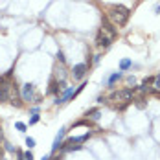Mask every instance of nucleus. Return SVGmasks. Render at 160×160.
<instances>
[{"label":"nucleus","mask_w":160,"mask_h":160,"mask_svg":"<svg viewBox=\"0 0 160 160\" xmlns=\"http://www.w3.org/2000/svg\"><path fill=\"white\" fill-rule=\"evenodd\" d=\"M64 134H66V129H61L59 132H57V136H55V140H53V145H52V151L55 153L59 147H61V144H63V138H64Z\"/></svg>","instance_id":"10"},{"label":"nucleus","mask_w":160,"mask_h":160,"mask_svg":"<svg viewBox=\"0 0 160 160\" xmlns=\"http://www.w3.org/2000/svg\"><path fill=\"white\" fill-rule=\"evenodd\" d=\"M99 109H90V111H87V118H90V120H99Z\"/></svg>","instance_id":"13"},{"label":"nucleus","mask_w":160,"mask_h":160,"mask_svg":"<svg viewBox=\"0 0 160 160\" xmlns=\"http://www.w3.org/2000/svg\"><path fill=\"white\" fill-rule=\"evenodd\" d=\"M61 90H63V85L55 79V78H52V79H50V88H48V92H50V94H59Z\"/></svg>","instance_id":"11"},{"label":"nucleus","mask_w":160,"mask_h":160,"mask_svg":"<svg viewBox=\"0 0 160 160\" xmlns=\"http://www.w3.org/2000/svg\"><path fill=\"white\" fill-rule=\"evenodd\" d=\"M4 145H6V149H8L9 153H13V151H15V149H13V145H11V144H8V142H4Z\"/></svg>","instance_id":"23"},{"label":"nucleus","mask_w":160,"mask_h":160,"mask_svg":"<svg viewBox=\"0 0 160 160\" xmlns=\"http://www.w3.org/2000/svg\"><path fill=\"white\" fill-rule=\"evenodd\" d=\"M63 153H59V155H55V157H50V160H63Z\"/></svg>","instance_id":"22"},{"label":"nucleus","mask_w":160,"mask_h":160,"mask_svg":"<svg viewBox=\"0 0 160 160\" xmlns=\"http://www.w3.org/2000/svg\"><path fill=\"white\" fill-rule=\"evenodd\" d=\"M57 59H59V61H61V63L64 64V55H63V52H61V50L57 52Z\"/></svg>","instance_id":"20"},{"label":"nucleus","mask_w":160,"mask_h":160,"mask_svg":"<svg viewBox=\"0 0 160 160\" xmlns=\"http://www.w3.org/2000/svg\"><path fill=\"white\" fill-rule=\"evenodd\" d=\"M17 157H18V160H24V153H22V151H18V153H17Z\"/></svg>","instance_id":"24"},{"label":"nucleus","mask_w":160,"mask_h":160,"mask_svg":"<svg viewBox=\"0 0 160 160\" xmlns=\"http://www.w3.org/2000/svg\"><path fill=\"white\" fill-rule=\"evenodd\" d=\"M26 145H28V147H35V140L28 136V138H26Z\"/></svg>","instance_id":"18"},{"label":"nucleus","mask_w":160,"mask_h":160,"mask_svg":"<svg viewBox=\"0 0 160 160\" xmlns=\"http://www.w3.org/2000/svg\"><path fill=\"white\" fill-rule=\"evenodd\" d=\"M120 78H122V72H114V74H112L111 78L107 79V85H109V87H112V85H114L116 81L120 79Z\"/></svg>","instance_id":"14"},{"label":"nucleus","mask_w":160,"mask_h":160,"mask_svg":"<svg viewBox=\"0 0 160 160\" xmlns=\"http://www.w3.org/2000/svg\"><path fill=\"white\" fill-rule=\"evenodd\" d=\"M99 30L105 33V35H109L112 41H114V39L118 37V30H116V26L112 24V22L109 20V18H107V17L103 18V22H101V28H99Z\"/></svg>","instance_id":"5"},{"label":"nucleus","mask_w":160,"mask_h":160,"mask_svg":"<svg viewBox=\"0 0 160 160\" xmlns=\"http://www.w3.org/2000/svg\"><path fill=\"white\" fill-rule=\"evenodd\" d=\"M15 127L18 129L20 132H24V131H26V127H28V125H26V123H22V122H17V123H15Z\"/></svg>","instance_id":"16"},{"label":"nucleus","mask_w":160,"mask_h":160,"mask_svg":"<svg viewBox=\"0 0 160 160\" xmlns=\"http://www.w3.org/2000/svg\"><path fill=\"white\" fill-rule=\"evenodd\" d=\"M136 107H140V109H144V107H145L144 98H138V99H136Z\"/></svg>","instance_id":"17"},{"label":"nucleus","mask_w":160,"mask_h":160,"mask_svg":"<svg viewBox=\"0 0 160 160\" xmlns=\"http://www.w3.org/2000/svg\"><path fill=\"white\" fill-rule=\"evenodd\" d=\"M87 70H88V66H87L85 63L76 64V66L72 68V78H74V79H83L85 74H87Z\"/></svg>","instance_id":"7"},{"label":"nucleus","mask_w":160,"mask_h":160,"mask_svg":"<svg viewBox=\"0 0 160 160\" xmlns=\"http://www.w3.org/2000/svg\"><path fill=\"white\" fill-rule=\"evenodd\" d=\"M134 92H136V88H125V90H116V92H112L109 99L111 101H123V103H131L132 101V98H134Z\"/></svg>","instance_id":"2"},{"label":"nucleus","mask_w":160,"mask_h":160,"mask_svg":"<svg viewBox=\"0 0 160 160\" xmlns=\"http://www.w3.org/2000/svg\"><path fill=\"white\" fill-rule=\"evenodd\" d=\"M37 122H39V114H33V116H32V120H30V125H35Z\"/></svg>","instance_id":"19"},{"label":"nucleus","mask_w":160,"mask_h":160,"mask_svg":"<svg viewBox=\"0 0 160 160\" xmlns=\"http://www.w3.org/2000/svg\"><path fill=\"white\" fill-rule=\"evenodd\" d=\"M131 68V59H122L120 61V70L123 72V70H129Z\"/></svg>","instance_id":"15"},{"label":"nucleus","mask_w":160,"mask_h":160,"mask_svg":"<svg viewBox=\"0 0 160 160\" xmlns=\"http://www.w3.org/2000/svg\"><path fill=\"white\" fill-rule=\"evenodd\" d=\"M2 138H4V134H2V127H0V140H2Z\"/></svg>","instance_id":"27"},{"label":"nucleus","mask_w":160,"mask_h":160,"mask_svg":"<svg viewBox=\"0 0 160 160\" xmlns=\"http://www.w3.org/2000/svg\"><path fill=\"white\" fill-rule=\"evenodd\" d=\"M155 13H160V4H157V6H155Z\"/></svg>","instance_id":"25"},{"label":"nucleus","mask_w":160,"mask_h":160,"mask_svg":"<svg viewBox=\"0 0 160 160\" xmlns=\"http://www.w3.org/2000/svg\"><path fill=\"white\" fill-rule=\"evenodd\" d=\"M39 99H41V96L35 94V87L32 83H26L22 87V101H37L39 103Z\"/></svg>","instance_id":"4"},{"label":"nucleus","mask_w":160,"mask_h":160,"mask_svg":"<svg viewBox=\"0 0 160 160\" xmlns=\"http://www.w3.org/2000/svg\"><path fill=\"white\" fill-rule=\"evenodd\" d=\"M55 79L59 81L61 85H64V81H66V70H64L63 66L61 68H55Z\"/></svg>","instance_id":"12"},{"label":"nucleus","mask_w":160,"mask_h":160,"mask_svg":"<svg viewBox=\"0 0 160 160\" xmlns=\"http://www.w3.org/2000/svg\"><path fill=\"white\" fill-rule=\"evenodd\" d=\"M42 160H50V155H44V157H42Z\"/></svg>","instance_id":"26"},{"label":"nucleus","mask_w":160,"mask_h":160,"mask_svg":"<svg viewBox=\"0 0 160 160\" xmlns=\"http://www.w3.org/2000/svg\"><path fill=\"white\" fill-rule=\"evenodd\" d=\"M24 160H33V155L30 153V151H26V153H24Z\"/></svg>","instance_id":"21"},{"label":"nucleus","mask_w":160,"mask_h":160,"mask_svg":"<svg viewBox=\"0 0 160 160\" xmlns=\"http://www.w3.org/2000/svg\"><path fill=\"white\" fill-rule=\"evenodd\" d=\"M111 44H112V39L99 30V32H98V37H96V46L98 48H109Z\"/></svg>","instance_id":"6"},{"label":"nucleus","mask_w":160,"mask_h":160,"mask_svg":"<svg viewBox=\"0 0 160 160\" xmlns=\"http://www.w3.org/2000/svg\"><path fill=\"white\" fill-rule=\"evenodd\" d=\"M9 99H11V103H13V105H17V107H20V105H22L20 96H18V85H17L15 81L11 83V96H9Z\"/></svg>","instance_id":"9"},{"label":"nucleus","mask_w":160,"mask_h":160,"mask_svg":"<svg viewBox=\"0 0 160 160\" xmlns=\"http://www.w3.org/2000/svg\"><path fill=\"white\" fill-rule=\"evenodd\" d=\"M11 83L13 81H9L8 78H0V103H4V101H9V96H11Z\"/></svg>","instance_id":"3"},{"label":"nucleus","mask_w":160,"mask_h":160,"mask_svg":"<svg viewBox=\"0 0 160 160\" xmlns=\"http://www.w3.org/2000/svg\"><path fill=\"white\" fill-rule=\"evenodd\" d=\"M72 94H74V87H68V88H64L63 90V96L55 98V103L57 105H63V103H66V101H70L72 99Z\"/></svg>","instance_id":"8"},{"label":"nucleus","mask_w":160,"mask_h":160,"mask_svg":"<svg viewBox=\"0 0 160 160\" xmlns=\"http://www.w3.org/2000/svg\"><path fill=\"white\" fill-rule=\"evenodd\" d=\"M107 18L111 20L116 28H123L129 22V18H131V9L125 8V6H122V4H114V6L109 8Z\"/></svg>","instance_id":"1"}]
</instances>
